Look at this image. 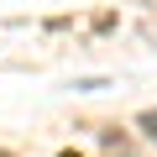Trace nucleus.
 <instances>
[{
    "label": "nucleus",
    "instance_id": "f03ea898",
    "mask_svg": "<svg viewBox=\"0 0 157 157\" xmlns=\"http://www.w3.org/2000/svg\"><path fill=\"white\" fill-rule=\"evenodd\" d=\"M63 157H78V152H63Z\"/></svg>",
    "mask_w": 157,
    "mask_h": 157
},
{
    "label": "nucleus",
    "instance_id": "f257e3e1",
    "mask_svg": "<svg viewBox=\"0 0 157 157\" xmlns=\"http://www.w3.org/2000/svg\"><path fill=\"white\" fill-rule=\"evenodd\" d=\"M136 126H141V131L157 141V110H141V115H136Z\"/></svg>",
    "mask_w": 157,
    "mask_h": 157
},
{
    "label": "nucleus",
    "instance_id": "7ed1b4c3",
    "mask_svg": "<svg viewBox=\"0 0 157 157\" xmlns=\"http://www.w3.org/2000/svg\"><path fill=\"white\" fill-rule=\"evenodd\" d=\"M0 157H11V152H0Z\"/></svg>",
    "mask_w": 157,
    "mask_h": 157
}]
</instances>
